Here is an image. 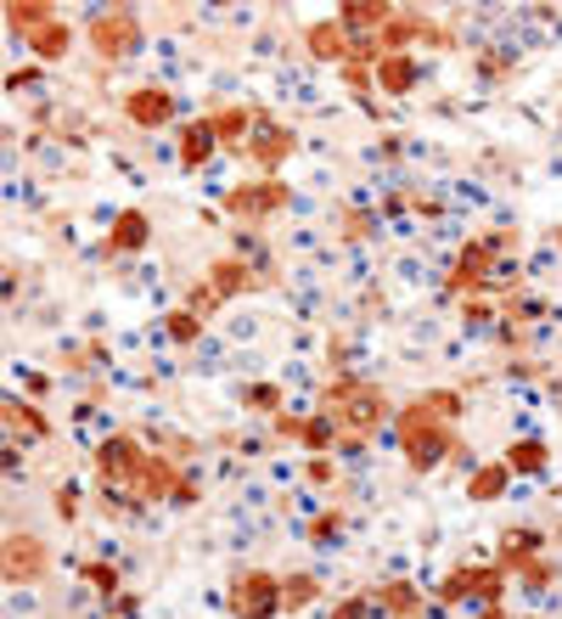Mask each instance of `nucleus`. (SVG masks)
<instances>
[{"mask_svg":"<svg viewBox=\"0 0 562 619\" xmlns=\"http://www.w3.org/2000/svg\"><path fill=\"white\" fill-rule=\"evenodd\" d=\"M394 439H400V451H405V462H411L417 473H433L444 457L461 451L450 417H439L428 400H411V406L394 411Z\"/></svg>","mask_w":562,"mask_h":619,"instance_id":"f257e3e1","label":"nucleus"},{"mask_svg":"<svg viewBox=\"0 0 562 619\" xmlns=\"http://www.w3.org/2000/svg\"><path fill=\"white\" fill-rule=\"evenodd\" d=\"M321 411L338 422L343 446H349V439H371L389 422V395L378 383H365V378H338V383H327Z\"/></svg>","mask_w":562,"mask_h":619,"instance_id":"f03ea898","label":"nucleus"},{"mask_svg":"<svg viewBox=\"0 0 562 619\" xmlns=\"http://www.w3.org/2000/svg\"><path fill=\"white\" fill-rule=\"evenodd\" d=\"M84 40H90V51H97L102 62H124L141 46V18L130 7H102L97 18L84 23Z\"/></svg>","mask_w":562,"mask_h":619,"instance_id":"7ed1b4c3","label":"nucleus"},{"mask_svg":"<svg viewBox=\"0 0 562 619\" xmlns=\"http://www.w3.org/2000/svg\"><path fill=\"white\" fill-rule=\"evenodd\" d=\"M225 608H231L237 619H275V613H281V575H270V569H242V575H231Z\"/></svg>","mask_w":562,"mask_h":619,"instance_id":"20e7f679","label":"nucleus"},{"mask_svg":"<svg viewBox=\"0 0 562 619\" xmlns=\"http://www.w3.org/2000/svg\"><path fill=\"white\" fill-rule=\"evenodd\" d=\"M501 586H506V569L501 563H466L455 575L439 580V608H455V602H484L495 608L501 602Z\"/></svg>","mask_w":562,"mask_h":619,"instance_id":"39448f33","label":"nucleus"},{"mask_svg":"<svg viewBox=\"0 0 562 619\" xmlns=\"http://www.w3.org/2000/svg\"><path fill=\"white\" fill-rule=\"evenodd\" d=\"M288 203H293V192H288V181H275V174H259V181H242L225 192V214H237V220H270Z\"/></svg>","mask_w":562,"mask_h":619,"instance_id":"423d86ee","label":"nucleus"},{"mask_svg":"<svg viewBox=\"0 0 562 619\" xmlns=\"http://www.w3.org/2000/svg\"><path fill=\"white\" fill-rule=\"evenodd\" d=\"M501 248H518V231H495V237H473L461 253H455V271H450V288H484L490 271H495V253Z\"/></svg>","mask_w":562,"mask_h":619,"instance_id":"0eeeda50","label":"nucleus"},{"mask_svg":"<svg viewBox=\"0 0 562 619\" xmlns=\"http://www.w3.org/2000/svg\"><path fill=\"white\" fill-rule=\"evenodd\" d=\"M141 462H147V451L136 446L130 433H113V439H102V446H97V479L108 490H130L136 473H141Z\"/></svg>","mask_w":562,"mask_h":619,"instance_id":"6e6552de","label":"nucleus"},{"mask_svg":"<svg viewBox=\"0 0 562 619\" xmlns=\"http://www.w3.org/2000/svg\"><path fill=\"white\" fill-rule=\"evenodd\" d=\"M46 569H51V547L40 536L12 529V536H7V580L12 586H34V580H46Z\"/></svg>","mask_w":562,"mask_h":619,"instance_id":"1a4fd4ad","label":"nucleus"},{"mask_svg":"<svg viewBox=\"0 0 562 619\" xmlns=\"http://www.w3.org/2000/svg\"><path fill=\"white\" fill-rule=\"evenodd\" d=\"M293 147H299V136H293V130H281V124H270V119L259 113V130H253V141H248L242 152L259 163V174H275L281 163L293 158Z\"/></svg>","mask_w":562,"mask_h":619,"instance_id":"9d476101","label":"nucleus"},{"mask_svg":"<svg viewBox=\"0 0 562 619\" xmlns=\"http://www.w3.org/2000/svg\"><path fill=\"white\" fill-rule=\"evenodd\" d=\"M124 119H130L136 130H163V124L174 119V97L163 91V84H141V91L124 97Z\"/></svg>","mask_w":562,"mask_h":619,"instance_id":"9b49d317","label":"nucleus"},{"mask_svg":"<svg viewBox=\"0 0 562 619\" xmlns=\"http://www.w3.org/2000/svg\"><path fill=\"white\" fill-rule=\"evenodd\" d=\"M304 51L310 57H321V62H354L360 57V40H349V29L338 23V18H327V23H315L310 34H304Z\"/></svg>","mask_w":562,"mask_h":619,"instance_id":"f8f14e48","label":"nucleus"},{"mask_svg":"<svg viewBox=\"0 0 562 619\" xmlns=\"http://www.w3.org/2000/svg\"><path fill=\"white\" fill-rule=\"evenodd\" d=\"M174 136H180V169H203L214 158V147H220L214 119H192V124H180Z\"/></svg>","mask_w":562,"mask_h":619,"instance_id":"ddd939ff","label":"nucleus"},{"mask_svg":"<svg viewBox=\"0 0 562 619\" xmlns=\"http://www.w3.org/2000/svg\"><path fill=\"white\" fill-rule=\"evenodd\" d=\"M338 23L349 29V40L383 34V29L394 23V7H383V0H354V7H338Z\"/></svg>","mask_w":562,"mask_h":619,"instance_id":"4468645a","label":"nucleus"},{"mask_svg":"<svg viewBox=\"0 0 562 619\" xmlns=\"http://www.w3.org/2000/svg\"><path fill=\"white\" fill-rule=\"evenodd\" d=\"M209 288H214L220 299H242V293L259 288V277L248 271V259H214V264H209Z\"/></svg>","mask_w":562,"mask_h":619,"instance_id":"2eb2a0df","label":"nucleus"},{"mask_svg":"<svg viewBox=\"0 0 562 619\" xmlns=\"http://www.w3.org/2000/svg\"><path fill=\"white\" fill-rule=\"evenodd\" d=\"M209 119H214L220 147H248V141H253V130H259V113H253V108H214Z\"/></svg>","mask_w":562,"mask_h":619,"instance_id":"dca6fc26","label":"nucleus"},{"mask_svg":"<svg viewBox=\"0 0 562 619\" xmlns=\"http://www.w3.org/2000/svg\"><path fill=\"white\" fill-rule=\"evenodd\" d=\"M147 242H152V226H147L141 209H124L113 220V231H108V253H141Z\"/></svg>","mask_w":562,"mask_h":619,"instance_id":"f3484780","label":"nucleus"},{"mask_svg":"<svg viewBox=\"0 0 562 619\" xmlns=\"http://www.w3.org/2000/svg\"><path fill=\"white\" fill-rule=\"evenodd\" d=\"M46 23H57V7H51V0H12V7H7V29L12 34H34V29H46Z\"/></svg>","mask_w":562,"mask_h":619,"instance_id":"a211bd4d","label":"nucleus"},{"mask_svg":"<svg viewBox=\"0 0 562 619\" xmlns=\"http://www.w3.org/2000/svg\"><path fill=\"white\" fill-rule=\"evenodd\" d=\"M7 433H12V439H51V422H46L40 406H29V400H7Z\"/></svg>","mask_w":562,"mask_h":619,"instance_id":"6ab92c4d","label":"nucleus"},{"mask_svg":"<svg viewBox=\"0 0 562 619\" xmlns=\"http://www.w3.org/2000/svg\"><path fill=\"white\" fill-rule=\"evenodd\" d=\"M299 446L304 451H332V446H343V433H338V422L327 417V411H315V417H299Z\"/></svg>","mask_w":562,"mask_h":619,"instance_id":"aec40b11","label":"nucleus"},{"mask_svg":"<svg viewBox=\"0 0 562 619\" xmlns=\"http://www.w3.org/2000/svg\"><path fill=\"white\" fill-rule=\"evenodd\" d=\"M534 558H540V536H534V529H506V536H501V569L518 575Z\"/></svg>","mask_w":562,"mask_h":619,"instance_id":"412c9836","label":"nucleus"},{"mask_svg":"<svg viewBox=\"0 0 562 619\" xmlns=\"http://www.w3.org/2000/svg\"><path fill=\"white\" fill-rule=\"evenodd\" d=\"M68 46H73V29L57 18V23H46V29H34L29 34V51L40 57V62H62L68 57Z\"/></svg>","mask_w":562,"mask_h":619,"instance_id":"4be33fe9","label":"nucleus"},{"mask_svg":"<svg viewBox=\"0 0 562 619\" xmlns=\"http://www.w3.org/2000/svg\"><path fill=\"white\" fill-rule=\"evenodd\" d=\"M378 84H383L389 97H411L417 91V62L411 57H383L378 62Z\"/></svg>","mask_w":562,"mask_h":619,"instance_id":"5701e85b","label":"nucleus"},{"mask_svg":"<svg viewBox=\"0 0 562 619\" xmlns=\"http://www.w3.org/2000/svg\"><path fill=\"white\" fill-rule=\"evenodd\" d=\"M315 597H321L315 575H281V613H304Z\"/></svg>","mask_w":562,"mask_h":619,"instance_id":"b1692460","label":"nucleus"},{"mask_svg":"<svg viewBox=\"0 0 562 619\" xmlns=\"http://www.w3.org/2000/svg\"><path fill=\"white\" fill-rule=\"evenodd\" d=\"M506 479H512V468L490 462V468H479L473 479H466V496H473V501H495V496H506Z\"/></svg>","mask_w":562,"mask_h":619,"instance_id":"393cba45","label":"nucleus"},{"mask_svg":"<svg viewBox=\"0 0 562 619\" xmlns=\"http://www.w3.org/2000/svg\"><path fill=\"white\" fill-rule=\"evenodd\" d=\"M371 602H378V608H389V613H400V619H411V613H417V591H411L405 580L371 586Z\"/></svg>","mask_w":562,"mask_h":619,"instance_id":"a878e982","label":"nucleus"},{"mask_svg":"<svg viewBox=\"0 0 562 619\" xmlns=\"http://www.w3.org/2000/svg\"><path fill=\"white\" fill-rule=\"evenodd\" d=\"M545 457H551V451L540 446V439H518V446L506 451V468H512V473H540Z\"/></svg>","mask_w":562,"mask_h":619,"instance_id":"bb28decb","label":"nucleus"},{"mask_svg":"<svg viewBox=\"0 0 562 619\" xmlns=\"http://www.w3.org/2000/svg\"><path fill=\"white\" fill-rule=\"evenodd\" d=\"M163 332H169L174 343H198V338H203V316H192V310H169Z\"/></svg>","mask_w":562,"mask_h":619,"instance_id":"cd10ccee","label":"nucleus"},{"mask_svg":"<svg viewBox=\"0 0 562 619\" xmlns=\"http://www.w3.org/2000/svg\"><path fill=\"white\" fill-rule=\"evenodd\" d=\"M242 406H248V411H259V417H275L281 389H275V383H248V389H242Z\"/></svg>","mask_w":562,"mask_h":619,"instance_id":"c85d7f7f","label":"nucleus"},{"mask_svg":"<svg viewBox=\"0 0 562 619\" xmlns=\"http://www.w3.org/2000/svg\"><path fill=\"white\" fill-rule=\"evenodd\" d=\"M79 580H90L102 597H119V569L113 563H79Z\"/></svg>","mask_w":562,"mask_h":619,"instance_id":"c756f323","label":"nucleus"},{"mask_svg":"<svg viewBox=\"0 0 562 619\" xmlns=\"http://www.w3.org/2000/svg\"><path fill=\"white\" fill-rule=\"evenodd\" d=\"M338 73H343V84H349V91H354V97H365V91H371V84H378V68H365V62H343Z\"/></svg>","mask_w":562,"mask_h":619,"instance_id":"7c9ffc66","label":"nucleus"},{"mask_svg":"<svg viewBox=\"0 0 562 619\" xmlns=\"http://www.w3.org/2000/svg\"><path fill=\"white\" fill-rule=\"evenodd\" d=\"M220 304H225V299H220L209 282H198L192 293H185V310H192V316H209V310H220Z\"/></svg>","mask_w":562,"mask_h":619,"instance_id":"2f4dec72","label":"nucleus"},{"mask_svg":"<svg viewBox=\"0 0 562 619\" xmlns=\"http://www.w3.org/2000/svg\"><path fill=\"white\" fill-rule=\"evenodd\" d=\"M371 608H378V602H371V591H360V597H343L332 608V619H371Z\"/></svg>","mask_w":562,"mask_h":619,"instance_id":"473e14b6","label":"nucleus"},{"mask_svg":"<svg viewBox=\"0 0 562 619\" xmlns=\"http://www.w3.org/2000/svg\"><path fill=\"white\" fill-rule=\"evenodd\" d=\"M422 400H428L439 417H450V422L461 417V395H455V389H433V395H422Z\"/></svg>","mask_w":562,"mask_h":619,"instance_id":"72a5a7b5","label":"nucleus"},{"mask_svg":"<svg viewBox=\"0 0 562 619\" xmlns=\"http://www.w3.org/2000/svg\"><path fill=\"white\" fill-rule=\"evenodd\" d=\"M518 580H523L529 591H545V586H551V563H540V558H534V563H523V569H518Z\"/></svg>","mask_w":562,"mask_h":619,"instance_id":"f704fd0d","label":"nucleus"},{"mask_svg":"<svg viewBox=\"0 0 562 619\" xmlns=\"http://www.w3.org/2000/svg\"><path fill=\"white\" fill-rule=\"evenodd\" d=\"M338 529H343V512H321V518L310 523V541H332Z\"/></svg>","mask_w":562,"mask_h":619,"instance_id":"c9c22d12","label":"nucleus"},{"mask_svg":"<svg viewBox=\"0 0 562 619\" xmlns=\"http://www.w3.org/2000/svg\"><path fill=\"white\" fill-rule=\"evenodd\" d=\"M57 512H62V523L79 518V485H62V490H57Z\"/></svg>","mask_w":562,"mask_h":619,"instance_id":"e433bc0d","label":"nucleus"},{"mask_svg":"<svg viewBox=\"0 0 562 619\" xmlns=\"http://www.w3.org/2000/svg\"><path fill=\"white\" fill-rule=\"evenodd\" d=\"M490 316H495V304H490V299H466V327H484Z\"/></svg>","mask_w":562,"mask_h":619,"instance_id":"4c0bfd02","label":"nucleus"},{"mask_svg":"<svg viewBox=\"0 0 562 619\" xmlns=\"http://www.w3.org/2000/svg\"><path fill=\"white\" fill-rule=\"evenodd\" d=\"M310 485H332V462H327V457L310 462Z\"/></svg>","mask_w":562,"mask_h":619,"instance_id":"58836bf2","label":"nucleus"},{"mask_svg":"<svg viewBox=\"0 0 562 619\" xmlns=\"http://www.w3.org/2000/svg\"><path fill=\"white\" fill-rule=\"evenodd\" d=\"M275 433L281 439H299V417H275Z\"/></svg>","mask_w":562,"mask_h":619,"instance_id":"ea45409f","label":"nucleus"},{"mask_svg":"<svg viewBox=\"0 0 562 619\" xmlns=\"http://www.w3.org/2000/svg\"><path fill=\"white\" fill-rule=\"evenodd\" d=\"M7 84H12V91H23V84H40V73H29V68H18V73H12Z\"/></svg>","mask_w":562,"mask_h":619,"instance_id":"a19ab883","label":"nucleus"},{"mask_svg":"<svg viewBox=\"0 0 562 619\" xmlns=\"http://www.w3.org/2000/svg\"><path fill=\"white\" fill-rule=\"evenodd\" d=\"M473 619H506V613H501V608H484V613H473Z\"/></svg>","mask_w":562,"mask_h":619,"instance_id":"79ce46f5","label":"nucleus"},{"mask_svg":"<svg viewBox=\"0 0 562 619\" xmlns=\"http://www.w3.org/2000/svg\"><path fill=\"white\" fill-rule=\"evenodd\" d=\"M556 242H562V231H556Z\"/></svg>","mask_w":562,"mask_h":619,"instance_id":"37998d69","label":"nucleus"}]
</instances>
